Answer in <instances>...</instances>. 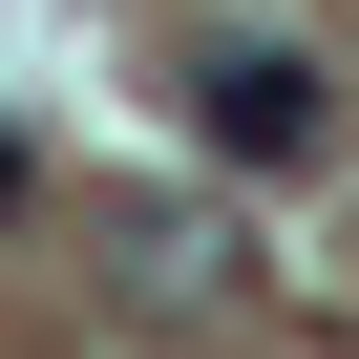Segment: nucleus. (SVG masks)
<instances>
[{"label": "nucleus", "mask_w": 359, "mask_h": 359, "mask_svg": "<svg viewBox=\"0 0 359 359\" xmlns=\"http://www.w3.org/2000/svg\"><path fill=\"white\" fill-rule=\"evenodd\" d=\"M233 296H254V254H233L191 191H127V212H106V317L191 338V317H233Z\"/></svg>", "instance_id": "nucleus-1"}, {"label": "nucleus", "mask_w": 359, "mask_h": 359, "mask_svg": "<svg viewBox=\"0 0 359 359\" xmlns=\"http://www.w3.org/2000/svg\"><path fill=\"white\" fill-rule=\"evenodd\" d=\"M191 127H212L233 169H317V148H338L317 64H296V43H254V22H233V43H191Z\"/></svg>", "instance_id": "nucleus-2"}, {"label": "nucleus", "mask_w": 359, "mask_h": 359, "mask_svg": "<svg viewBox=\"0 0 359 359\" xmlns=\"http://www.w3.org/2000/svg\"><path fill=\"white\" fill-rule=\"evenodd\" d=\"M22 191H43V148H22V127H0V212H22Z\"/></svg>", "instance_id": "nucleus-3"}]
</instances>
